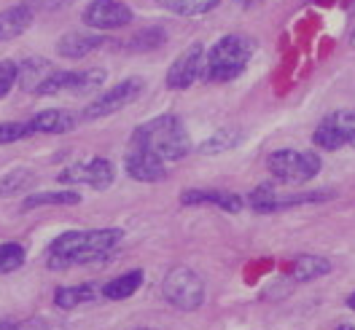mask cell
<instances>
[{"label": "cell", "mask_w": 355, "mask_h": 330, "mask_svg": "<svg viewBox=\"0 0 355 330\" xmlns=\"http://www.w3.org/2000/svg\"><path fill=\"white\" fill-rule=\"evenodd\" d=\"M124 239L121 228H92V231H65L49 244L46 264L51 271H65L73 266L97 264L116 253Z\"/></svg>", "instance_id": "obj_1"}, {"label": "cell", "mask_w": 355, "mask_h": 330, "mask_svg": "<svg viewBox=\"0 0 355 330\" xmlns=\"http://www.w3.org/2000/svg\"><path fill=\"white\" fill-rule=\"evenodd\" d=\"M132 145L154 151L164 161H180L183 156L191 151V140L183 127V121L167 113V116H156L151 121H146L143 127H137L132 134Z\"/></svg>", "instance_id": "obj_2"}, {"label": "cell", "mask_w": 355, "mask_h": 330, "mask_svg": "<svg viewBox=\"0 0 355 330\" xmlns=\"http://www.w3.org/2000/svg\"><path fill=\"white\" fill-rule=\"evenodd\" d=\"M253 51H256V41H253V38L240 35V33L223 35L221 41H216L213 48L207 51L202 78H205L207 84H226V81H234L245 67H248Z\"/></svg>", "instance_id": "obj_3"}, {"label": "cell", "mask_w": 355, "mask_h": 330, "mask_svg": "<svg viewBox=\"0 0 355 330\" xmlns=\"http://www.w3.org/2000/svg\"><path fill=\"white\" fill-rule=\"evenodd\" d=\"M162 293H164L170 306L180 309V311H194L205 301V282L194 268L175 266L167 271V277L162 282Z\"/></svg>", "instance_id": "obj_4"}, {"label": "cell", "mask_w": 355, "mask_h": 330, "mask_svg": "<svg viewBox=\"0 0 355 330\" xmlns=\"http://www.w3.org/2000/svg\"><path fill=\"white\" fill-rule=\"evenodd\" d=\"M269 172L275 175V180L286 183V185H302L320 172V156L315 151H275L266 161Z\"/></svg>", "instance_id": "obj_5"}, {"label": "cell", "mask_w": 355, "mask_h": 330, "mask_svg": "<svg viewBox=\"0 0 355 330\" xmlns=\"http://www.w3.org/2000/svg\"><path fill=\"white\" fill-rule=\"evenodd\" d=\"M143 86H146V84H143L140 78H127V81L116 84V86H111L108 91H103L94 102H89L87 108H84V113H81V121H97V118L113 116V113H119L121 108L132 105L135 100L140 97Z\"/></svg>", "instance_id": "obj_6"}, {"label": "cell", "mask_w": 355, "mask_h": 330, "mask_svg": "<svg viewBox=\"0 0 355 330\" xmlns=\"http://www.w3.org/2000/svg\"><path fill=\"white\" fill-rule=\"evenodd\" d=\"M205 57H207V54H205V46L202 44H191L189 48H183L175 59H173L167 75H164L167 89L180 91V89L191 86L202 73H205Z\"/></svg>", "instance_id": "obj_7"}, {"label": "cell", "mask_w": 355, "mask_h": 330, "mask_svg": "<svg viewBox=\"0 0 355 330\" xmlns=\"http://www.w3.org/2000/svg\"><path fill=\"white\" fill-rule=\"evenodd\" d=\"M113 175H116V169H113L111 161L97 156V158H89V161H81V164H73V167L62 169L60 180L70 183V185L84 183V185L94 188V191H105V188H111Z\"/></svg>", "instance_id": "obj_8"}, {"label": "cell", "mask_w": 355, "mask_h": 330, "mask_svg": "<svg viewBox=\"0 0 355 330\" xmlns=\"http://www.w3.org/2000/svg\"><path fill=\"white\" fill-rule=\"evenodd\" d=\"M132 8L121 0H92L84 8V22L94 30H119L132 22Z\"/></svg>", "instance_id": "obj_9"}, {"label": "cell", "mask_w": 355, "mask_h": 330, "mask_svg": "<svg viewBox=\"0 0 355 330\" xmlns=\"http://www.w3.org/2000/svg\"><path fill=\"white\" fill-rule=\"evenodd\" d=\"M124 169L137 183H159V180H164V175H167L164 172V158H159L154 151L140 148V145L130 148V154L124 158Z\"/></svg>", "instance_id": "obj_10"}, {"label": "cell", "mask_w": 355, "mask_h": 330, "mask_svg": "<svg viewBox=\"0 0 355 330\" xmlns=\"http://www.w3.org/2000/svg\"><path fill=\"white\" fill-rule=\"evenodd\" d=\"M180 201L186 207H200V204H216L226 212H240L243 210V199L232 191H210V188H191V191H183Z\"/></svg>", "instance_id": "obj_11"}, {"label": "cell", "mask_w": 355, "mask_h": 330, "mask_svg": "<svg viewBox=\"0 0 355 330\" xmlns=\"http://www.w3.org/2000/svg\"><path fill=\"white\" fill-rule=\"evenodd\" d=\"M108 44L103 35H92V33H67L60 38V44H57V51H60V57H65V59H84L89 54H94V51H100L103 46Z\"/></svg>", "instance_id": "obj_12"}, {"label": "cell", "mask_w": 355, "mask_h": 330, "mask_svg": "<svg viewBox=\"0 0 355 330\" xmlns=\"http://www.w3.org/2000/svg\"><path fill=\"white\" fill-rule=\"evenodd\" d=\"M78 118H81V116H73V113H67V110H44V113H38V116L30 121V127H33V132L65 134L76 129Z\"/></svg>", "instance_id": "obj_13"}, {"label": "cell", "mask_w": 355, "mask_h": 330, "mask_svg": "<svg viewBox=\"0 0 355 330\" xmlns=\"http://www.w3.org/2000/svg\"><path fill=\"white\" fill-rule=\"evenodd\" d=\"M33 17L35 14H33L30 6H14V8L0 11V44L19 38L24 30L33 24Z\"/></svg>", "instance_id": "obj_14"}, {"label": "cell", "mask_w": 355, "mask_h": 330, "mask_svg": "<svg viewBox=\"0 0 355 330\" xmlns=\"http://www.w3.org/2000/svg\"><path fill=\"white\" fill-rule=\"evenodd\" d=\"M331 271V264L320 255H296V261L291 264V277L296 282H312V279H320Z\"/></svg>", "instance_id": "obj_15"}, {"label": "cell", "mask_w": 355, "mask_h": 330, "mask_svg": "<svg viewBox=\"0 0 355 330\" xmlns=\"http://www.w3.org/2000/svg\"><path fill=\"white\" fill-rule=\"evenodd\" d=\"M140 285H143V271L135 268V271H127V274L116 277L111 282H105L100 290H103V298H108V301H124V298L135 295L140 290Z\"/></svg>", "instance_id": "obj_16"}, {"label": "cell", "mask_w": 355, "mask_h": 330, "mask_svg": "<svg viewBox=\"0 0 355 330\" xmlns=\"http://www.w3.org/2000/svg\"><path fill=\"white\" fill-rule=\"evenodd\" d=\"M94 298H103V290L94 285H70V287H60L54 293V304L60 309H76L81 304H89Z\"/></svg>", "instance_id": "obj_17"}, {"label": "cell", "mask_w": 355, "mask_h": 330, "mask_svg": "<svg viewBox=\"0 0 355 330\" xmlns=\"http://www.w3.org/2000/svg\"><path fill=\"white\" fill-rule=\"evenodd\" d=\"M243 143V129H232V127H223L216 134H210L205 143L200 145V154L205 156H218L223 151H232Z\"/></svg>", "instance_id": "obj_18"}, {"label": "cell", "mask_w": 355, "mask_h": 330, "mask_svg": "<svg viewBox=\"0 0 355 330\" xmlns=\"http://www.w3.org/2000/svg\"><path fill=\"white\" fill-rule=\"evenodd\" d=\"M81 194L76 191H38L24 199V210H35V207H62V204H78Z\"/></svg>", "instance_id": "obj_19"}, {"label": "cell", "mask_w": 355, "mask_h": 330, "mask_svg": "<svg viewBox=\"0 0 355 330\" xmlns=\"http://www.w3.org/2000/svg\"><path fill=\"white\" fill-rule=\"evenodd\" d=\"M156 3L178 17H202V14H210L213 8H218L221 0H156Z\"/></svg>", "instance_id": "obj_20"}, {"label": "cell", "mask_w": 355, "mask_h": 330, "mask_svg": "<svg viewBox=\"0 0 355 330\" xmlns=\"http://www.w3.org/2000/svg\"><path fill=\"white\" fill-rule=\"evenodd\" d=\"M51 73L54 70H51V65L46 59H27V62L19 65V84L27 91H38V86L44 84Z\"/></svg>", "instance_id": "obj_21"}, {"label": "cell", "mask_w": 355, "mask_h": 330, "mask_svg": "<svg viewBox=\"0 0 355 330\" xmlns=\"http://www.w3.org/2000/svg\"><path fill=\"white\" fill-rule=\"evenodd\" d=\"M280 201H283V194L272 185V183H261L253 194H250V207H253V212H280L283 207H280Z\"/></svg>", "instance_id": "obj_22"}, {"label": "cell", "mask_w": 355, "mask_h": 330, "mask_svg": "<svg viewBox=\"0 0 355 330\" xmlns=\"http://www.w3.org/2000/svg\"><path fill=\"white\" fill-rule=\"evenodd\" d=\"M108 73L103 67H87V70H73V81H70V94H87L105 84Z\"/></svg>", "instance_id": "obj_23"}, {"label": "cell", "mask_w": 355, "mask_h": 330, "mask_svg": "<svg viewBox=\"0 0 355 330\" xmlns=\"http://www.w3.org/2000/svg\"><path fill=\"white\" fill-rule=\"evenodd\" d=\"M312 143L320 148V151H339V148H345V140H342V134L336 129V124H334L331 118H326L315 134H312Z\"/></svg>", "instance_id": "obj_24"}, {"label": "cell", "mask_w": 355, "mask_h": 330, "mask_svg": "<svg viewBox=\"0 0 355 330\" xmlns=\"http://www.w3.org/2000/svg\"><path fill=\"white\" fill-rule=\"evenodd\" d=\"M33 172L30 169H14L6 177H0V196H14V194H24L33 185Z\"/></svg>", "instance_id": "obj_25"}, {"label": "cell", "mask_w": 355, "mask_h": 330, "mask_svg": "<svg viewBox=\"0 0 355 330\" xmlns=\"http://www.w3.org/2000/svg\"><path fill=\"white\" fill-rule=\"evenodd\" d=\"M24 261H27V253H24L22 244L17 242L0 244V274H11V271L22 268Z\"/></svg>", "instance_id": "obj_26"}, {"label": "cell", "mask_w": 355, "mask_h": 330, "mask_svg": "<svg viewBox=\"0 0 355 330\" xmlns=\"http://www.w3.org/2000/svg\"><path fill=\"white\" fill-rule=\"evenodd\" d=\"M70 81H73V70H54L44 84L38 86L35 94H41V97H54V94L70 91Z\"/></svg>", "instance_id": "obj_27"}, {"label": "cell", "mask_w": 355, "mask_h": 330, "mask_svg": "<svg viewBox=\"0 0 355 330\" xmlns=\"http://www.w3.org/2000/svg\"><path fill=\"white\" fill-rule=\"evenodd\" d=\"M329 118L336 124V129H339V134H342L345 145L355 148V110H339V113H334V116H329Z\"/></svg>", "instance_id": "obj_28"}, {"label": "cell", "mask_w": 355, "mask_h": 330, "mask_svg": "<svg viewBox=\"0 0 355 330\" xmlns=\"http://www.w3.org/2000/svg\"><path fill=\"white\" fill-rule=\"evenodd\" d=\"M33 127L30 124H17V121H6L0 124V145H11V143H19L24 137H30Z\"/></svg>", "instance_id": "obj_29"}, {"label": "cell", "mask_w": 355, "mask_h": 330, "mask_svg": "<svg viewBox=\"0 0 355 330\" xmlns=\"http://www.w3.org/2000/svg\"><path fill=\"white\" fill-rule=\"evenodd\" d=\"M19 84V65L14 59H0V100Z\"/></svg>", "instance_id": "obj_30"}, {"label": "cell", "mask_w": 355, "mask_h": 330, "mask_svg": "<svg viewBox=\"0 0 355 330\" xmlns=\"http://www.w3.org/2000/svg\"><path fill=\"white\" fill-rule=\"evenodd\" d=\"M132 48H156V46L164 44V30H148V33H140L132 41Z\"/></svg>", "instance_id": "obj_31"}, {"label": "cell", "mask_w": 355, "mask_h": 330, "mask_svg": "<svg viewBox=\"0 0 355 330\" xmlns=\"http://www.w3.org/2000/svg\"><path fill=\"white\" fill-rule=\"evenodd\" d=\"M347 306H350V309H353V311H355V293H353V295H350V298H347Z\"/></svg>", "instance_id": "obj_32"}, {"label": "cell", "mask_w": 355, "mask_h": 330, "mask_svg": "<svg viewBox=\"0 0 355 330\" xmlns=\"http://www.w3.org/2000/svg\"><path fill=\"white\" fill-rule=\"evenodd\" d=\"M336 330H355V328H353V325H339Z\"/></svg>", "instance_id": "obj_33"}, {"label": "cell", "mask_w": 355, "mask_h": 330, "mask_svg": "<svg viewBox=\"0 0 355 330\" xmlns=\"http://www.w3.org/2000/svg\"><path fill=\"white\" fill-rule=\"evenodd\" d=\"M350 44L355 46V30H353V33H350Z\"/></svg>", "instance_id": "obj_34"}, {"label": "cell", "mask_w": 355, "mask_h": 330, "mask_svg": "<svg viewBox=\"0 0 355 330\" xmlns=\"http://www.w3.org/2000/svg\"><path fill=\"white\" fill-rule=\"evenodd\" d=\"M135 330H151V328H135Z\"/></svg>", "instance_id": "obj_35"}]
</instances>
